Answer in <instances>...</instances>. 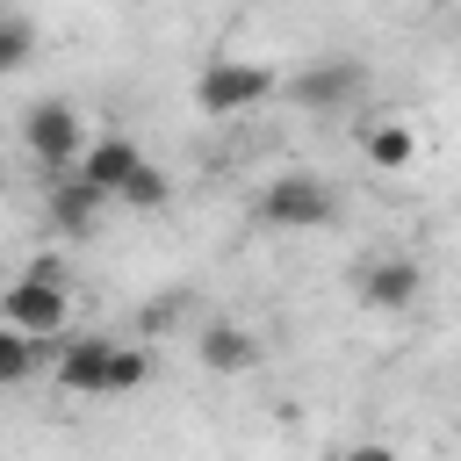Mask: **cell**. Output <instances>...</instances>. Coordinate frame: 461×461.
<instances>
[{"label":"cell","instance_id":"obj_1","mask_svg":"<svg viewBox=\"0 0 461 461\" xmlns=\"http://www.w3.org/2000/svg\"><path fill=\"white\" fill-rule=\"evenodd\" d=\"M50 382L65 396H130V389L151 382V353L130 346V339H108V331H65Z\"/></svg>","mask_w":461,"mask_h":461},{"label":"cell","instance_id":"obj_2","mask_svg":"<svg viewBox=\"0 0 461 461\" xmlns=\"http://www.w3.org/2000/svg\"><path fill=\"white\" fill-rule=\"evenodd\" d=\"M0 324H22V331H36V339H65V331H72V267H65L58 252L29 259V267L14 274V288L0 295Z\"/></svg>","mask_w":461,"mask_h":461},{"label":"cell","instance_id":"obj_3","mask_svg":"<svg viewBox=\"0 0 461 461\" xmlns=\"http://www.w3.org/2000/svg\"><path fill=\"white\" fill-rule=\"evenodd\" d=\"M281 94V72L259 65V58H209L194 72V115L209 122H230V115H252L259 101Z\"/></svg>","mask_w":461,"mask_h":461},{"label":"cell","instance_id":"obj_4","mask_svg":"<svg viewBox=\"0 0 461 461\" xmlns=\"http://www.w3.org/2000/svg\"><path fill=\"white\" fill-rule=\"evenodd\" d=\"M339 209H346V194L324 173H274L259 194L267 230H324V223H339Z\"/></svg>","mask_w":461,"mask_h":461},{"label":"cell","instance_id":"obj_5","mask_svg":"<svg viewBox=\"0 0 461 461\" xmlns=\"http://www.w3.org/2000/svg\"><path fill=\"white\" fill-rule=\"evenodd\" d=\"M86 122H79V108L72 101H36L29 115H22V151L36 158V173L43 180H58V173H79V158H86Z\"/></svg>","mask_w":461,"mask_h":461},{"label":"cell","instance_id":"obj_6","mask_svg":"<svg viewBox=\"0 0 461 461\" xmlns=\"http://www.w3.org/2000/svg\"><path fill=\"white\" fill-rule=\"evenodd\" d=\"M360 94H367V65L360 58H317V65L281 79V101L303 108V115H346Z\"/></svg>","mask_w":461,"mask_h":461},{"label":"cell","instance_id":"obj_7","mask_svg":"<svg viewBox=\"0 0 461 461\" xmlns=\"http://www.w3.org/2000/svg\"><path fill=\"white\" fill-rule=\"evenodd\" d=\"M115 209V194L108 187H94L86 173H58L50 187H43V223L58 230V238H94V223Z\"/></svg>","mask_w":461,"mask_h":461},{"label":"cell","instance_id":"obj_8","mask_svg":"<svg viewBox=\"0 0 461 461\" xmlns=\"http://www.w3.org/2000/svg\"><path fill=\"white\" fill-rule=\"evenodd\" d=\"M353 295H360L367 310L396 317V310H411V303L425 295V267H418V259H403V252H382V259H367V267L353 274Z\"/></svg>","mask_w":461,"mask_h":461},{"label":"cell","instance_id":"obj_9","mask_svg":"<svg viewBox=\"0 0 461 461\" xmlns=\"http://www.w3.org/2000/svg\"><path fill=\"white\" fill-rule=\"evenodd\" d=\"M194 360L209 367V375H245V367H259V331H245V324H202L194 331Z\"/></svg>","mask_w":461,"mask_h":461},{"label":"cell","instance_id":"obj_10","mask_svg":"<svg viewBox=\"0 0 461 461\" xmlns=\"http://www.w3.org/2000/svg\"><path fill=\"white\" fill-rule=\"evenodd\" d=\"M360 158H367L375 173H411V166H418V130H411L403 115H375V122L360 130Z\"/></svg>","mask_w":461,"mask_h":461},{"label":"cell","instance_id":"obj_11","mask_svg":"<svg viewBox=\"0 0 461 461\" xmlns=\"http://www.w3.org/2000/svg\"><path fill=\"white\" fill-rule=\"evenodd\" d=\"M144 166V144L130 137V130H108V137H94L86 144V158H79V173L94 180V187H108V194H122V180Z\"/></svg>","mask_w":461,"mask_h":461},{"label":"cell","instance_id":"obj_12","mask_svg":"<svg viewBox=\"0 0 461 461\" xmlns=\"http://www.w3.org/2000/svg\"><path fill=\"white\" fill-rule=\"evenodd\" d=\"M58 360V339H36V331H22V324H0V389H22L36 367H50Z\"/></svg>","mask_w":461,"mask_h":461},{"label":"cell","instance_id":"obj_13","mask_svg":"<svg viewBox=\"0 0 461 461\" xmlns=\"http://www.w3.org/2000/svg\"><path fill=\"white\" fill-rule=\"evenodd\" d=\"M166 202H173V180H166L151 158H144V166L122 180V194H115V209H137V216H151V209H166Z\"/></svg>","mask_w":461,"mask_h":461},{"label":"cell","instance_id":"obj_14","mask_svg":"<svg viewBox=\"0 0 461 461\" xmlns=\"http://www.w3.org/2000/svg\"><path fill=\"white\" fill-rule=\"evenodd\" d=\"M29 50H36V29H29V14L14 7V14L0 22V65H7V72H22V65H29Z\"/></svg>","mask_w":461,"mask_h":461},{"label":"cell","instance_id":"obj_15","mask_svg":"<svg viewBox=\"0 0 461 461\" xmlns=\"http://www.w3.org/2000/svg\"><path fill=\"white\" fill-rule=\"evenodd\" d=\"M166 324H187V288H173V295L144 303V317H137V331H144V339H151V331H166Z\"/></svg>","mask_w":461,"mask_h":461},{"label":"cell","instance_id":"obj_16","mask_svg":"<svg viewBox=\"0 0 461 461\" xmlns=\"http://www.w3.org/2000/svg\"><path fill=\"white\" fill-rule=\"evenodd\" d=\"M389 7H403V0H389Z\"/></svg>","mask_w":461,"mask_h":461}]
</instances>
